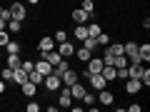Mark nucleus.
Wrapping results in <instances>:
<instances>
[{"label": "nucleus", "mask_w": 150, "mask_h": 112, "mask_svg": "<svg viewBox=\"0 0 150 112\" xmlns=\"http://www.w3.org/2000/svg\"><path fill=\"white\" fill-rule=\"evenodd\" d=\"M8 10H10V18H13V20H20V22L25 20V15H28V10H25V5H23V3H13Z\"/></svg>", "instance_id": "1"}, {"label": "nucleus", "mask_w": 150, "mask_h": 112, "mask_svg": "<svg viewBox=\"0 0 150 112\" xmlns=\"http://www.w3.org/2000/svg\"><path fill=\"white\" fill-rule=\"evenodd\" d=\"M45 87H48V90H60V85H63V80H60V77H58V75H55V72H50V75H45Z\"/></svg>", "instance_id": "2"}, {"label": "nucleus", "mask_w": 150, "mask_h": 112, "mask_svg": "<svg viewBox=\"0 0 150 112\" xmlns=\"http://www.w3.org/2000/svg\"><path fill=\"white\" fill-rule=\"evenodd\" d=\"M140 90H143V82H140L138 77H128V80H125V92H130V95H138Z\"/></svg>", "instance_id": "3"}, {"label": "nucleus", "mask_w": 150, "mask_h": 112, "mask_svg": "<svg viewBox=\"0 0 150 112\" xmlns=\"http://www.w3.org/2000/svg\"><path fill=\"white\" fill-rule=\"evenodd\" d=\"M85 65H88L85 72H88V75H95V72H100V70H103V57H90Z\"/></svg>", "instance_id": "4"}, {"label": "nucleus", "mask_w": 150, "mask_h": 112, "mask_svg": "<svg viewBox=\"0 0 150 112\" xmlns=\"http://www.w3.org/2000/svg\"><path fill=\"white\" fill-rule=\"evenodd\" d=\"M58 105H60V107H65V110H68V107L73 105V95H70V87H68V85H65V90H60Z\"/></svg>", "instance_id": "5"}, {"label": "nucleus", "mask_w": 150, "mask_h": 112, "mask_svg": "<svg viewBox=\"0 0 150 112\" xmlns=\"http://www.w3.org/2000/svg\"><path fill=\"white\" fill-rule=\"evenodd\" d=\"M55 48H58V52L63 55L65 60H68V57H73V55H75V48H73V45L68 43V40H63V43H58Z\"/></svg>", "instance_id": "6"}, {"label": "nucleus", "mask_w": 150, "mask_h": 112, "mask_svg": "<svg viewBox=\"0 0 150 112\" xmlns=\"http://www.w3.org/2000/svg\"><path fill=\"white\" fill-rule=\"evenodd\" d=\"M70 18H73V22H75V25H83V22H88V20H90V15H88V13L83 10V8L73 10V13H70Z\"/></svg>", "instance_id": "7"}, {"label": "nucleus", "mask_w": 150, "mask_h": 112, "mask_svg": "<svg viewBox=\"0 0 150 112\" xmlns=\"http://www.w3.org/2000/svg\"><path fill=\"white\" fill-rule=\"evenodd\" d=\"M100 75H103V77H105V82H112V80H118V70L112 67V65H103Z\"/></svg>", "instance_id": "8"}, {"label": "nucleus", "mask_w": 150, "mask_h": 112, "mask_svg": "<svg viewBox=\"0 0 150 112\" xmlns=\"http://www.w3.org/2000/svg\"><path fill=\"white\" fill-rule=\"evenodd\" d=\"M38 50H40V55H45V52H50V50H55V40H53V37H43V40L38 43Z\"/></svg>", "instance_id": "9"}, {"label": "nucleus", "mask_w": 150, "mask_h": 112, "mask_svg": "<svg viewBox=\"0 0 150 112\" xmlns=\"http://www.w3.org/2000/svg\"><path fill=\"white\" fill-rule=\"evenodd\" d=\"M60 80H63V85H73V82H78V80H80V75H78V72H75V70H65V72H63V77H60Z\"/></svg>", "instance_id": "10"}, {"label": "nucleus", "mask_w": 150, "mask_h": 112, "mask_svg": "<svg viewBox=\"0 0 150 112\" xmlns=\"http://www.w3.org/2000/svg\"><path fill=\"white\" fill-rule=\"evenodd\" d=\"M35 70H38V72H40V75H43V77H45V75H50V72H53V65H50L48 62V60H38V62H35Z\"/></svg>", "instance_id": "11"}, {"label": "nucleus", "mask_w": 150, "mask_h": 112, "mask_svg": "<svg viewBox=\"0 0 150 112\" xmlns=\"http://www.w3.org/2000/svg\"><path fill=\"white\" fill-rule=\"evenodd\" d=\"M88 82H90V85L95 87V90H103V87H105V77H103L100 72H95V75H90V77H88Z\"/></svg>", "instance_id": "12"}, {"label": "nucleus", "mask_w": 150, "mask_h": 112, "mask_svg": "<svg viewBox=\"0 0 150 112\" xmlns=\"http://www.w3.org/2000/svg\"><path fill=\"white\" fill-rule=\"evenodd\" d=\"M75 57L80 60V62H83V65H85V62H88V60H90V57H93V50H88V48H85V45H83V48H78V50H75Z\"/></svg>", "instance_id": "13"}, {"label": "nucleus", "mask_w": 150, "mask_h": 112, "mask_svg": "<svg viewBox=\"0 0 150 112\" xmlns=\"http://www.w3.org/2000/svg\"><path fill=\"white\" fill-rule=\"evenodd\" d=\"M70 95H73V100H83V95H85V87H83L80 82H73V85H70Z\"/></svg>", "instance_id": "14"}, {"label": "nucleus", "mask_w": 150, "mask_h": 112, "mask_svg": "<svg viewBox=\"0 0 150 112\" xmlns=\"http://www.w3.org/2000/svg\"><path fill=\"white\" fill-rule=\"evenodd\" d=\"M5 65H8L10 70H18V67L23 65V57H20V55H8V57H5Z\"/></svg>", "instance_id": "15"}, {"label": "nucleus", "mask_w": 150, "mask_h": 112, "mask_svg": "<svg viewBox=\"0 0 150 112\" xmlns=\"http://www.w3.org/2000/svg\"><path fill=\"white\" fill-rule=\"evenodd\" d=\"M5 30L10 32V35H15V32H20V30H23V22H20V20H13V18H10V20L5 22Z\"/></svg>", "instance_id": "16"}, {"label": "nucleus", "mask_w": 150, "mask_h": 112, "mask_svg": "<svg viewBox=\"0 0 150 112\" xmlns=\"http://www.w3.org/2000/svg\"><path fill=\"white\" fill-rule=\"evenodd\" d=\"M20 90H23V95H25V97H33V95L38 92V85H33L30 80H25V82L20 85Z\"/></svg>", "instance_id": "17"}, {"label": "nucleus", "mask_w": 150, "mask_h": 112, "mask_svg": "<svg viewBox=\"0 0 150 112\" xmlns=\"http://www.w3.org/2000/svg\"><path fill=\"white\" fill-rule=\"evenodd\" d=\"M28 80V72L23 67H18V70H13V82H15V85H23V82Z\"/></svg>", "instance_id": "18"}, {"label": "nucleus", "mask_w": 150, "mask_h": 112, "mask_svg": "<svg viewBox=\"0 0 150 112\" xmlns=\"http://www.w3.org/2000/svg\"><path fill=\"white\" fill-rule=\"evenodd\" d=\"M98 100H100V105H112V102H115V97H112V92H108L105 87H103L100 95H98Z\"/></svg>", "instance_id": "19"}, {"label": "nucleus", "mask_w": 150, "mask_h": 112, "mask_svg": "<svg viewBox=\"0 0 150 112\" xmlns=\"http://www.w3.org/2000/svg\"><path fill=\"white\" fill-rule=\"evenodd\" d=\"M43 57H45V60H48V62H50V65H53V67H55V65H58L60 60H63V55H60L58 50H50V52H45Z\"/></svg>", "instance_id": "20"}, {"label": "nucleus", "mask_w": 150, "mask_h": 112, "mask_svg": "<svg viewBox=\"0 0 150 112\" xmlns=\"http://www.w3.org/2000/svg\"><path fill=\"white\" fill-rule=\"evenodd\" d=\"M138 57H140V62H148V60H150V45L148 43L138 45Z\"/></svg>", "instance_id": "21"}, {"label": "nucleus", "mask_w": 150, "mask_h": 112, "mask_svg": "<svg viewBox=\"0 0 150 112\" xmlns=\"http://www.w3.org/2000/svg\"><path fill=\"white\" fill-rule=\"evenodd\" d=\"M73 35H75V40H80V43H83V40L88 37V27H85V22H83V25H75V32H73Z\"/></svg>", "instance_id": "22"}, {"label": "nucleus", "mask_w": 150, "mask_h": 112, "mask_svg": "<svg viewBox=\"0 0 150 112\" xmlns=\"http://www.w3.org/2000/svg\"><path fill=\"white\" fill-rule=\"evenodd\" d=\"M28 80H30V82H33V85H40V82H43V80H45V77H43V75H40V72H38V70H35V67H33V70H30V72H28Z\"/></svg>", "instance_id": "23"}, {"label": "nucleus", "mask_w": 150, "mask_h": 112, "mask_svg": "<svg viewBox=\"0 0 150 112\" xmlns=\"http://www.w3.org/2000/svg\"><path fill=\"white\" fill-rule=\"evenodd\" d=\"M5 50H8V55H20V43H15V40H8Z\"/></svg>", "instance_id": "24"}, {"label": "nucleus", "mask_w": 150, "mask_h": 112, "mask_svg": "<svg viewBox=\"0 0 150 112\" xmlns=\"http://www.w3.org/2000/svg\"><path fill=\"white\" fill-rule=\"evenodd\" d=\"M80 5H83V10L88 13V15H95V3H93V0H80Z\"/></svg>", "instance_id": "25"}, {"label": "nucleus", "mask_w": 150, "mask_h": 112, "mask_svg": "<svg viewBox=\"0 0 150 112\" xmlns=\"http://www.w3.org/2000/svg\"><path fill=\"white\" fill-rule=\"evenodd\" d=\"M95 43H98V48H108V45H110V37H108V32L95 35Z\"/></svg>", "instance_id": "26"}, {"label": "nucleus", "mask_w": 150, "mask_h": 112, "mask_svg": "<svg viewBox=\"0 0 150 112\" xmlns=\"http://www.w3.org/2000/svg\"><path fill=\"white\" fill-rule=\"evenodd\" d=\"M112 67H128V57L125 55H115V60H112Z\"/></svg>", "instance_id": "27"}, {"label": "nucleus", "mask_w": 150, "mask_h": 112, "mask_svg": "<svg viewBox=\"0 0 150 112\" xmlns=\"http://www.w3.org/2000/svg\"><path fill=\"white\" fill-rule=\"evenodd\" d=\"M0 80H3V82H13V70L8 67V65L0 70Z\"/></svg>", "instance_id": "28"}, {"label": "nucleus", "mask_w": 150, "mask_h": 112, "mask_svg": "<svg viewBox=\"0 0 150 112\" xmlns=\"http://www.w3.org/2000/svg\"><path fill=\"white\" fill-rule=\"evenodd\" d=\"M88 27V37H95V35H100V25H95V22H90V25H85Z\"/></svg>", "instance_id": "29"}, {"label": "nucleus", "mask_w": 150, "mask_h": 112, "mask_svg": "<svg viewBox=\"0 0 150 112\" xmlns=\"http://www.w3.org/2000/svg\"><path fill=\"white\" fill-rule=\"evenodd\" d=\"M8 40H10V32H8V30H0V48H5Z\"/></svg>", "instance_id": "30"}, {"label": "nucleus", "mask_w": 150, "mask_h": 112, "mask_svg": "<svg viewBox=\"0 0 150 112\" xmlns=\"http://www.w3.org/2000/svg\"><path fill=\"white\" fill-rule=\"evenodd\" d=\"M83 45H85L88 50H95V48H98V43H95V37H85V40H83Z\"/></svg>", "instance_id": "31"}, {"label": "nucleus", "mask_w": 150, "mask_h": 112, "mask_svg": "<svg viewBox=\"0 0 150 112\" xmlns=\"http://www.w3.org/2000/svg\"><path fill=\"white\" fill-rule=\"evenodd\" d=\"M53 40H55V45H58V43H63V40H68V35H65V30H58V32L53 35Z\"/></svg>", "instance_id": "32"}, {"label": "nucleus", "mask_w": 150, "mask_h": 112, "mask_svg": "<svg viewBox=\"0 0 150 112\" xmlns=\"http://www.w3.org/2000/svg\"><path fill=\"white\" fill-rule=\"evenodd\" d=\"M108 50H110L112 55H125L123 52V45H108Z\"/></svg>", "instance_id": "33"}, {"label": "nucleus", "mask_w": 150, "mask_h": 112, "mask_svg": "<svg viewBox=\"0 0 150 112\" xmlns=\"http://www.w3.org/2000/svg\"><path fill=\"white\" fill-rule=\"evenodd\" d=\"M83 102H85V105H93V102H95V95H93V92H85V95H83Z\"/></svg>", "instance_id": "34"}, {"label": "nucleus", "mask_w": 150, "mask_h": 112, "mask_svg": "<svg viewBox=\"0 0 150 112\" xmlns=\"http://www.w3.org/2000/svg\"><path fill=\"white\" fill-rule=\"evenodd\" d=\"M25 110H28V112H40V105H38V102L33 100L30 105H25Z\"/></svg>", "instance_id": "35"}, {"label": "nucleus", "mask_w": 150, "mask_h": 112, "mask_svg": "<svg viewBox=\"0 0 150 112\" xmlns=\"http://www.w3.org/2000/svg\"><path fill=\"white\" fill-rule=\"evenodd\" d=\"M23 70H25V72H30L33 67H35V62H30V60H23V65H20Z\"/></svg>", "instance_id": "36"}, {"label": "nucleus", "mask_w": 150, "mask_h": 112, "mask_svg": "<svg viewBox=\"0 0 150 112\" xmlns=\"http://www.w3.org/2000/svg\"><path fill=\"white\" fill-rule=\"evenodd\" d=\"M0 18H5V20H10V10H8V8H3V10H0Z\"/></svg>", "instance_id": "37"}, {"label": "nucleus", "mask_w": 150, "mask_h": 112, "mask_svg": "<svg viewBox=\"0 0 150 112\" xmlns=\"http://www.w3.org/2000/svg\"><path fill=\"white\" fill-rule=\"evenodd\" d=\"M128 110H130V112H140V110H143V105H130Z\"/></svg>", "instance_id": "38"}, {"label": "nucleus", "mask_w": 150, "mask_h": 112, "mask_svg": "<svg viewBox=\"0 0 150 112\" xmlns=\"http://www.w3.org/2000/svg\"><path fill=\"white\" fill-rule=\"evenodd\" d=\"M5 22H8L5 18H0V30H5Z\"/></svg>", "instance_id": "39"}, {"label": "nucleus", "mask_w": 150, "mask_h": 112, "mask_svg": "<svg viewBox=\"0 0 150 112\" xmlns=\"http://www.w3.org/2000/svg\"><path fill=\"white\" fill-rule=\"evenodd\" d=\"M3 92H5V82L0 80V95H3Z\"/></svg>", "instance_id": "40"}, {"label": "nucleus", "mask_w": 150, "mask_h": 112, "mask_svg": "<svg viewBox=\"0 0 150 112\" xmlns=\"http://www.w3.org/2000/svg\"><path fill=\"white\" fill-rule=\"evenodd\" d=\"M28 3H30V5H35V3H40V0H28Z\"/></svg>", "instance_id": "41"}, {"label": "nucleus", "mask_w": 150, "mask_h": 112, "mask_svg": "<svg viewBox=\"0 0 150 112\" xmlns=\"http://www.w3.org/2000/svg\"><path fill=\"white\" fill-rule=\"evenodd\" d=\"M0 60H3V50H0Z\"/></svg>", "instance_id": "42"}, {"label": "nucleus", "mask_w": 150, "mask_h": 112, "mask_svg": "<svg viewBox=\"0 0 150 112\" xmlns=\"http://www.w3.org/2000/svg\"><path fill=\"white\" fill-rule=\"evenodd\" d=\"M0 10H3V5H0Z\"/></svg>", "instance_id": "43"}]
</instances>
